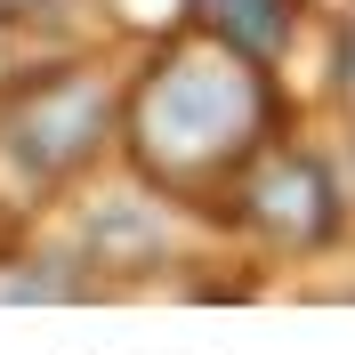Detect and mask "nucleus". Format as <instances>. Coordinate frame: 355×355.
Wrapping results in <instances>:
<instances>
[{"label":"nucleus","mask_w":355,"mask_h":355,"mask_svg":"<svg viewBox=\"0 0 355 355\" xmlns=\"http://www.w3.org/2000/svg\"><path fill=\"white\" fill-rule=\"evenodd\" d=\"M186 24L218 33L226 49H243V57H259L275 73V57L299 33V0H186Z\"/></svg>","instance_id":"4"},{"label":"nucleus","mask_w":355,"mask_h":355,"mask_svg":"<svg viewBox=\"0 0 355 355\" xmlns=\"http://www.w3.org/2000/svg\"><path fill=\"white\" fill-rule=\"evenodd\" d=\"M57 0H0V24H41Z\"/></svg>","instance_id":"5"},{"label":"nucleus","mask_w":355,"mask_h":355,"mask_svg":"<svg viewBox=\"0 0 355 355\" xmlns=\"http://www.w3.org/2000/svg\"><path fill=\"white\" fill-rule=\"evenodd\" d=\"M121 146V81L105 65L24 73L0 105V154L33 186H73Z\"/></svg>","instance_id":"2"},{"label":"nucleus","mask_w":355,"mask_h":355,"mask_svg":"<svg viewBox=\"0 0 355 355\" xmlns=\"http://www.w3.org/2000/svg\"><path fill=\"white\" fill-rule=\"evenodd\" d=\"M275 137V73L218 33L186 24L121 81V154L170 202H218V186Z\"/></svg>","instance_id":"1"},{"label":"nucleus","mask_w":355,"mask_h":355,"mask_svg":"<svg viewBox=\"0 0 355 355\" xmlns=\"http://www.w3.org/2000/svg\"><path fill=\"white\" fill-rule=\"evenodd\" d=\"M218 202H234V226L259 234V243H275V250H323L347 194H339V178L315 154H299V146L275 130L259 154L218 186Z\"/></svg>","instance_id":"3"}]
</instances>
